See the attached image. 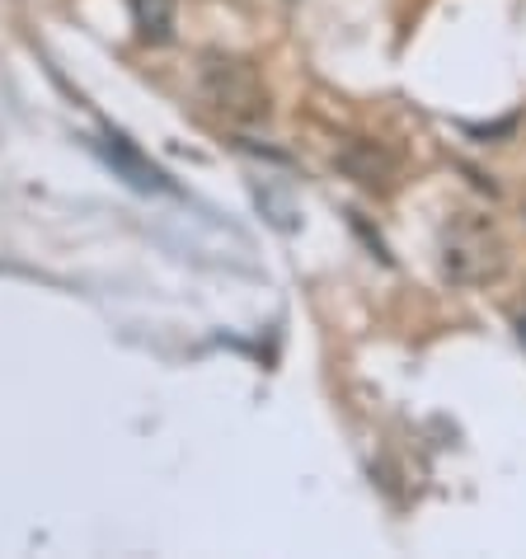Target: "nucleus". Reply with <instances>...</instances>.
I'll list each match as a JSON object with an SVG mask.
<instances>
[{
    "label": "nucleus",
    "instance_id": "nucleus-2",
    "mask_svg": "<svg viewBox=\"0 0 526 559\" xmlns=\"http://www.w3.org/2000/svg\"><path fill=\"white\" fill-rule=\"evenodd\" d=\"M203 95L212 108H222L236 122H259L268 118V90H263L259 71L240 57H207L203 67Z\"/></svg>",
    "mask_w": 526,
    "mask_h": 559
},
{
    "label": "nucleus",
    "instance_id": "nucleus-3",
    "mask_svg": "<svg viewBox=\"0 0 526 559\" xmlns=\"http://www.w3.org/2000/svg\"><path fill=\"white\" fill-rule=\"evenodd\" d=\"M128 10L146 43H165L175 28V0H128Z\"/></svg>",
    "mask_w": 526,
    "mask_h": 559
},
{
    "label": "nucleus",
    "instance_id": "nucleus-1",
    "mask_svg": "<svg viewBox=\"0 0 526 559\" xmlns=\"http://www.w3.org/2000/svg\"><path fill=\"white\" fill-rule=\"evenodd\" d=\"M438 269L452 287H489L507 269L503 230L479 212H452L438 230Z\"/></svg>",
    "mask_w": 526,
    "mask_h": 559
},
{
    "label": "nucleus",
    "instance_id": "nucleus-4",
    "mask_svg": "<svg viewBox=\"0 0 526 559\" xmlns=\"http://www.w3.org/2000/svg\"><path fill=\"white\" fill-rule=\"evenodd\" d=\"M517 338H522V344H526V316L517 320Z\"/></svg>",
    "mask_w": 526,
    "mask_h": 559
}]
</instances>
